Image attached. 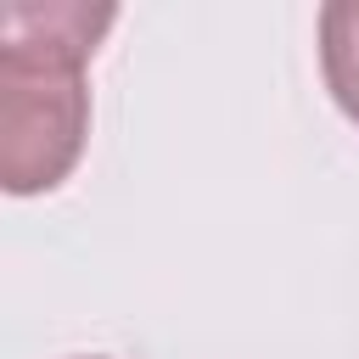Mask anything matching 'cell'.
I'll return each mask as SVG.
<instances>
[{"label": "cell", "instance_id": "obj_1", "mask_svg": "<svg viewBox=\"0 0 359 359\" xmlns=\"http://www.w3.org/2000/svg\"><path fill=\"white\" fill-rule=\"evenodd\" d=\"M112 6L84 0H17L0 6V180L11 196L56 191L90 135L84 67Z\"/></svg>", "mask_w": 359, "mask_h": 359}, {"label": "cell", "instance_id": "obj_2", "mask_svg": "<svg viewBox=\"0 0 359 359\" xmlns=\"http://www.w3.org/2000/svg\"><path fill=\"white\" fill-rule=\"evenodd\" d=\"M320 73L342 118L359 123V0H331L320 11Z\"/></svg>", "mask_w": 359, "mask_h": 359}, {"label": "cell", "instance_id": "obj_3", "mask_svg": "<svg viewBox=\"0 0 359 359\" xmlns=\"http://www.w3.org/2000/svg\"><path fill=\"white\" fill-rule=\"evenodd\" d=\"M90 359H101V353H90Z\"/></svg>", "mask_w": 359, "mask_h": 359}]
</instances>
